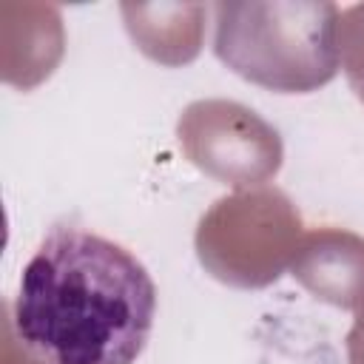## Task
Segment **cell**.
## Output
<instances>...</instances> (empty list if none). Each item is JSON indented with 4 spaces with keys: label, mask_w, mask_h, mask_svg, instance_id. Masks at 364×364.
I'll return each mask as SVG.
<instances>
[{
    "label": "cell",
    "mask_w": 364,
    "mask_h": 364,
    "mask_svg": "<svg viewBox=\"0 0 364 364\" xmlns=\"http://www.w3.org/2000/svg\"><path fill=\"white\" fill-rule=\"evenodd\" d=\"M156 284L119 242L54 225L20 273L14 330L43 364H134L154 330Z\"/></svg>",
    "instance_id": "obj_1"
}]
</instances>
